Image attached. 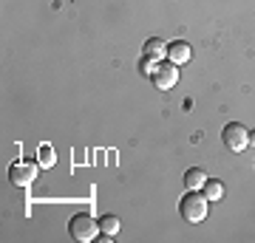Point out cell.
<instances>
[{
    "label": "cell",
    "instance_id": "cell-2",
    "mask_svg": "<svg viewBox=\"0 0 255 243\" xmlns=\"http://www.w3.org/2000/svg\"><path fill=\"white\" fill-rule=\"evenodd\" d=\"M179 212H182V218L187 224H201L210 212V198L204 192H199V189H190L182 198V204H179Z\"/></svg>",
    "mask_w": 255,
    "mask_h": 243
},
{
    "label": "cell",
    "instance_id": "cell-8",
    "mask_svg": "<svg viewBox=\"0 0 255 243\" xmlns=\"http://www.w3.org/2000/svg\"><path fill=\"white\" fill-rule=\"evenodd\" d=\"M145 54L162 63L164 57H167V43H164V40H159V37H150V40L145 43Z\"/></svg>",
    "mask_w": 255,
    "mask_h": 243
},
{
    "label": "cell",
    "instance_id": "cell-3",
    "mask_svg": "<svg viewBox=\"0 0 255 243\" xmlns=\"http://www.w3.org/2000/svg\"><path fill=\"white\" fill-rule=\"evenodd\" d=\"M221 142H224V147H227L230 153H241V150L250 147V130L241 122H230L221 130Z\"/></svg>",
    "mask_w": 255,
    "mask_h": 243
},
{
    "label": "cell",
    "instance_id": "cell-11",
    "mask_svg": "<svg viewBox=\"0 0 255 243\" xmlns=\"http://www.w3.org/2000/svg\"><path fill=\"white\" fill-rule=\"evenodd\" d=\"M204 195L210 198V204H213V201H221V195H224V187H221V181L207 178V184H204Z\"/></svg>",
    "mask_w": 255,
    "mask_h": 243
},
{
    "label": "cell",
    "instance_id": "cell-6",
    "mask_svg": "<svg viewBox=\"0 0 255 243\" xmlns=\"http://www.w3.org/2000/svg\"><path fill=\"white\" fill-rule=\"evenodd\" d=\"M190 57H193V51H190V45L184 43V40H173V43H167V60H170V63L184 65Z\"/></svg>",
    "mask_w": 255,
    "mask_h": 243
},
{
    "label": "cell",
    "instance_id": "cell-12",
    "mask_svg": "<svg viewBox=\"0 0 255 243\" xmlns=\"http://www.w3.org/2000/svg\"><path fill=\"white\" fill-rule=\"evenodd\" d=\"M156 65H159V60H153V57H142V60H139V71L142 74H147V77H150V74L156 71Z\"/></svg>",
    "mask_w": 255,
    "mask_h": 243
},
{
    "label": "cell",
    "instance_id": "cell-1",
    "mask_svg": "<svg viewBox=\"0 0 255 243\" xmlns=\"http://www.w3.org/2000/svg\"><path fill=\"white\" fill-rule=\"evenodd\" d=\"M100 221L91 215V212H77V215L68 221V235H71L77 243H91L100 238Z\"/></svg>",
    "mask_w": 255,
    "mask_h": 243
},
{
    "label": "cell",
    "instance_id": "cell-4",
    "mask_svg": "<svg viewBox=\"0 0 255 243\" xmlns=\"http://www.w3.org/2000/svg\"><path fill=\"white\" fill-rule=\"evenodd\" d=\"M37 172H40L37 162H14L9 167V181L14 187H31L37 181Z\"/></svg>",
    "mask_w": 255,
    "mask_h": 243
},
{
    "label": "cell",
    "instance_id": "cell-10",
    "mask_svg": "<svg viewBox=\"0 0 255 243\" xmlns=\"http://www.w3.org/2000/svg\"><path fill=\"white\" fill-rule=\"evenodd\" d=\"M100 229L105 235H119V229H122V221H119L117 215H102L100 218Z\"/></svg>",
    "mask_w": 255,
    "mask_h": 243
},
{
    "label": "cell",
    "instance_id": "cell-9",
    "mask_svg": "<svg viewBox=\"0 0 255 243\" xmlns=\"http://www.w3.org/2000/svg\"><path fill=\"white\" fill-rule=\"evenodd\" d=\"M37 164L40 167H46V170H51L57 164V153L51 144H40V150H37Z\"/></svg>",
    "mask_w": 255,
    "mask_h": 243
},
{
    "label": "cell",
    "instance_id": "cell-7",
    "mask_svg": "<svg viewBox=\"0 0 255 243\" xmlns=\"http://www.w3.org/2000/svg\"><path fill=\"white\" fill-rule=\"evenodd\" d=\"M204 184H207V172L201 167H190L184 172V187L187 189H204Z\"/></svg>",
    "mask_w": 255,
    "mask_h": 243
},
{
    "label": "cell",
    "instance_id": "cell-5",
    "mask_svg": "<svg viewBox=\"0 0 255 243\" xmlns=\"http://www.w3.org/2000/svg\"><path fill=\"white\" fill-rule=\"evenodd\" d=\"M150 80H153V85L159 90H170V88H176V82H179V68H176V63H159L156 65V71L150 74Z\"/></svg>",
    "mask_w": 255,
    "mask_h": 243
},
{
    "label": "cell",
    "instance_id": "cell-13",
    "mask_svg": "<svg viewBox=\"0 0 255 243\" xmlns=\"http://www.w3.org/2000/svg\"><path fill=\"white\" fill-rule=\"evenodd\" d=\"M250 144H255V130H250Z\"/></svg>",
    "mask_w": 255,
    "mask_h": 243
}]
</instances>
